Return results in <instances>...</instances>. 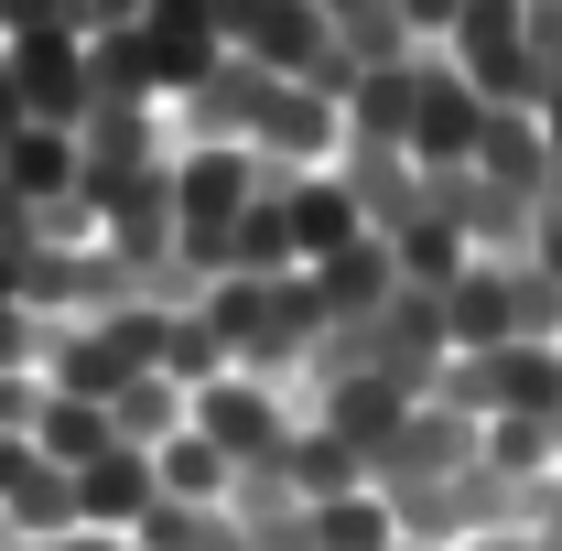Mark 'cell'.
I'll return each instance as SVG.
<instances>
[{
    "mask_svg": "<svg viewBox=\"0 0 562 551\" xmlns=\"http://www.w3.org/2000/svg\"><path fill=\"white\" fill-rule=\"evenodd\" d=\"M303 421H314V390L260 379V368H216L206 390H195V432H206L238 476H249V465H281V443H292Z\"/></svg>",
    "mask_w": 562,
    "mask_h": 551,
    "instance_id": "cell-1",
    "label": "cell"
},
{
    "mask_svg": "<svg viewBox=\"0 0 562 551\" xmlns=\"http://www.w3.org/2000/svg\"><path fill=\"white\" fill-rule=\"evenodd\" d=\"M476 131H487V98L465 87V66L443 44H422V98H412V162L422 173H465L476 162Z\"/></svg>",
    "mask_w": 562,
    "mask_h": 551,
    "instance_id": "cell-2",
    "label": "cell"
},
{
    "mask_svg": "<svg viewBox=\"0 0 562 551\" xmlns=\"http://www.w3.org/2000/svg\"><path fill=\"white\" fill-rule=\"evenodd\" d=\"M0 66H11V87H22V109L33 120H55V131H76L87 120V44H76L66 22H33V33H0Z\"/></svg>",
    "mask_w": 562,
    "mask_h": 551,
    "instance_id": "cell-3",
    "label": "cell"
},
{
    "mask_svg": "<svg viewBox=\"0 0 562 551\" xmlns=\"http://www.w3.org/2000/svg\"><path fill=\"white\" fill-rule=\"evenodd\" d=\"M281 216H292V249H303V271L368 238V206H357V184L336 173V162H325V173H281Z\"/></svg>",
    "mask_w": 562,
    "mask_h": 551,
    "instance_id": "cell-4",
    "label": "cell"
},
{
    "mask_svg": "<svg viewBox=\"0 0 562 551\" xmlns=\"http://www.w3.org/2000/svg\"><path fill=\"white\" fill-rule=\"evenodd\" d=\"M151 508H162V486H151V454H140V443H109L98 465H76V519H87V530L131 541Z\"/></svg>",
    "mask_w": 562,
    "mask_h": 551,
    "instance_id": "cell-5",
    "label": "cell"
},
{
    "mask_svg": "<svg viewBox=\"0 0 562 551\" xmlns=\"http://www.w3.org/2000/svg\"><path fill=\"white\" fill-rule=\"evenodd\" d=\"M314 303L336 314V325H368V314H390V292H401V260H390V238L368 227L357 249H336V260H314Z\"/></svg>",
    "mask_w": 562,
    "mask_h": 551,
    "instance_id": "cell-6",
    "label": "cell"
},
{
    "mask_svg": "<svg viewBox=\"0 0 562 551\" xmlns=\"http://www.w3.org/2000/svg\"><path fill=\"white\" fill-rule=\"evenodd\" d=\"M412 98H422V44L412 55H390V66H357L347 76V140H401L412 151Z\"/></svg>",
    "mask_w": 562,
    "mask_h": 551,
    "instance_id": "cell-7",
    "label": "cell"
},
{
    "mask_svg": "<svg viewBox=\"0 0 562 551\" xmlns=\"http://www.w3.org/2000/svg\"><path fill=\"white\" fill-rule=\"evenodd\" d=\"M465 173H487L508 195H552V140H541V109H487V131H476V162Z\"/></svg>",
    "mask_w": 562,
    "mask_h": 551,
    "instance_id": "cell-8",
    "label": "cell"
},
{
    "mask_svg": "<svg viewBox=\"0 0 562 551\" xmlns=\"http://www.w3.org/2000/svg\"><path fill=\"white\" fill-rule=\"evenodd\" d=\"M109 443H120V421H109V401H76V390H44V401H33V454H44V465H98V454H109Z\"/></svg>",
    "mask_w": 562,
    "mask_h": 551,
    "instance_id": "cell-9",
    "label": "cell"
},
{
    "mask_svg": "<svg viewBox=\"0 0 562 551\" xmlns=\"http://www.w3.org/2000/svg\"><path fill=\"white\" fill-rule=\"evenodd\" d=\"M0 173H11V195H22V206H55V195H76V131H55V120H22V131L0 140Z\"/></svg>",
    "mask_w": 562,
    "mask_h": 551,
    "instance_id": "cell-10",
    "label": "cell"
},
{
    "mask_svg": "<svg viewBox=\"0 0 562 551\" xmlns=\"http://www.w3.org/2000/svg\"><path fill=\"white\" fill-rule=\"evenodd\" d=\"M151 486H162L173 508H227V486H238V465H227V454H216L206 432L184 421L173 443H151Z\"/></svg>",
    "mask_w": 562,
    "mask_h": 551,
    "instance_id": "cell-11",
    "label": "cell"
},
{
    "mask_svg": "<svg viewBox=\"0 0 562 551\" xmlns=\"http://www.w3.org/2000/svg\"><path fill=\"white\" fill-rule=\"evenodd\" d=\"M55 530H87V519H76V476L33 454V476L11 486V508H0V551L11 541H55Z\"/></svg>",
    "mask_w": 562,
    "mask_h": 551,
    "instance_id": "cell-12",
    "label": "cell"
},
{
    "mask_svg": "<svg viewBox=\"0 0 562 551\" xmlns=\"http://www.w3.org/2000/svg\"><path fill=\"white\" fill-rule=\"evenodd\" d=\"M390 541H401V508L379 486H347V497L314 508V551H390Z\"/></svg>",
    "mask_w": 562,
    "mask_h": 551,
    "instance_id": "cell-13",
    "label": "cell"
},
{
    "mask_svg": "<svg viewBox=\"0 0 562 551\" xmlns=\"http://www.w3.org/2000/svg\"><path fill=\"white\" fill-rule=\"evenodd\" d=\"M519 44H530V76H541V98L562 87V0H519Z\"/></svg>",
    "mask_w": 562,
    "mask_h": 551,
    "instance_id": "cell-14",
    "label": "cell"
},
{
    "mask_svg": "<svg viewBox=\"0 0 562 551\" xmlns=\"http://www.w3.org/2000/svg\"><path fill=\"white\" fill-rule=\"evenodd\" d=\"M151 0H55V22H66L76 44H109V33H131Z\"/></svg>",
    "mask_w": 562,
    "mask_h": 551,
    "instance_id": "cell-15",
    "label": "cell"
},
{
    "mask_svg": "<svg viewBox=\"0 0 562 551\" xmlns=\"http://www.w3.org/2000/svg\"><path fill=\"white\" fill-rule=\"evenodd\" d=\"M22 249H33V206H22L11 173H0V260H22Z\"/></svg>",
    "mask_w": 562,
    "mask_h": 551,
    "instance_id": "cell-16",
    "label": "cell"
},
{
    "mask_svg": "<svg viewBox=\"0 0 562 551\" xmlns=\"http://www.w3.org/2000/svg\"><path fill=\"white\" fill-rule=\"evenodd\" d=\"M33 476V432H0V508H11V486Z\"/></svg>",
    "mask_w": 562,
    "mask_h": 551,
    "instance_id": "cell-17",
    "label": "cell"
},
{
    "mask_svg": "<svg viewBox=\"0 0 562 551\" xmlns=\"http://www.w3.org/2000/svg\"><path fill=\"white\" fill-rule=\"evenodd\" d=\"M11 551H131V541H109V530H55V541H11Z\"/></svg>",
    "mask_w": 562,
    "mask_h": 551,
    "instance_id": "cell-18",
    "label": "cell"
},
{
    "mask_svg": "<svg viewBox=\"0 0 562 551\" xmlns=\"http://www.w3.org/2000/svg\"><path fill=\"white\" fill-rule=\"evenodd\" d=\"M22 120H33V109H22V87H11V66H0V140L22 131Z\"/></svg>",
    "mask_w": 562,
    "mask_h": 551,
    "instance_id": "cell-19",
    "label": "cell"
},
{
    "mask_svg": "<svg viewBox=\"0 0 562 551\" xmlns=\"http://www.w3.org/2000/svg\"><path fill=\"white\" fill-rule=\"evenodd\" d=\"M541 140H552V173H562V87L541 98Z\"/></svg>",
    "mask_w": 562,
    "mask_h": 551,
    "instance_id": "cell-20",
    "label": "cell"
},
{
    "mask_svg": "<svg viewBox=\"0 0 562 551\" xmlns=\"http://www.w3.org/2000/svg\"><path fill=\"white\" fill-rule=\"evenodd\" d=\"M454 551H519V530H476V541H454Z\"/></svg>",
    "mask_w": 562,
    "mask_h": 551,
    "instance_id": "cell-21",
    "label": "cell"
},
{
    "mask_svg": "<svg viewBox=\"0 0 562 551\" xmlns=\"http://www.w3.org/2000/svg\"><path fill=\"white\" fill-rule=\"evenodd\" d=\"M357 11H390V0H325V22H357Z\"/></svg>",
    "mask_w": 562,
    "mask_h": 551,
    "instance_id": "cell-22",
    "label": "cell"
},
{
    "mask_svg": "<svg viewBox=\"0 0 562 551\" xmlns=\"http://www.w3.org/2000/svg\"><path fill=\"white\" fill-rule=\"evenodd\" d=\"M390 551H432V541H412V530H401V541H390Z\"/></svg>",
    "mask_w": 562,
    "mask_h": 551,
    "instance_id": "cell-23",
    "label": "cell"
},
{
    "mask_svg": "<svg viewBox=\"0 0 562 551\" xmlns=\"http://www.w3.org/2000/svg\"><path fill=\"white\" fill-rule=\"evenodd\" d=\"M552 443H562V412H552Z\"/></svg>",
    "mask_w": 562,
    "mask_h": 551,
    "instance_id": "cell-24",
    "label": "cell"
}]
</instances>
